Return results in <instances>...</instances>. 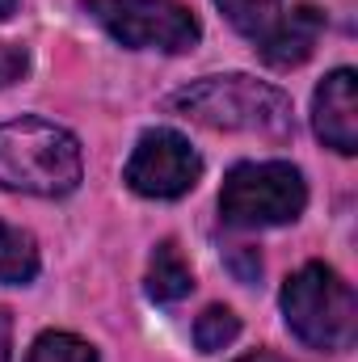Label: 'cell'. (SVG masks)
Wrapping results in <instances>:
<instances>
[{
  "label": "cell",
  "mask_w": 358,
  "mask_h": 362,
  "mask_svg": "<svg viewBox=\"0 0 358 362\" xmlns=\"http://www.w3.org/2000/svg\"><path fill=\"white\" fill-rule=\"evenodd\" d=\"M169 110L211 131H241V135H262V139H287L295 131L287 93L245 72L194 81L169 97Z\"/></svg>",
  "instance_id": "cell-1"
},
{
  "label": "cell",
  "mask_w": 358,
  "mask_h": 362,
  "mask_svg": "<svg viewBox=\"0 0 358 362\" xmlns=\"http://www.w3.org/2000/svg\"><path fill=\"white\" fill-rule=\"evenodd\" d=\"M85 177V156L72 131L47 118L0 122V189L64 198Z\"/></svg>",
  "instance_id": "cell-2"
},
{
  "label": "cell",
  "mask_w": 358,
  "mask_h": 362,
  "mask_svg": "<svg viewBox=\"0 0 358 362\" xmlns=\"http://www.w3.org/2000/svg\"><path fill=\"white\" fill-rule=\"evenodd\" d=\"M282 320L308 350L342 354L358 337L354 286L325 262H308L282 286Z\"/></svg>",
  "instance_id": "cell-3"
},
{
  "label": "cell",
  "mask_w": 358,
  "mask_h": 362,
  "mask_svg": "<svg viewBox=\"0 0 358 362\" xmlns=\"http://www.w3.org/2000/svg\"><path fill=\"white\" fill-rule=\"evenodd\" d=\"M308 206V181L287 160H245L219 189V219L241 232L295 223Z\"/></svg>",
  "instance_id": "cell-4"
},
{
  "label": "cell",
  "mask_w": 358,
  "mask_h": 362,
  "mask_svg": "<svg viewBox=\"0 0 358 362\" xmlns=\"http://www.w3.org/2000/svg\"><path fill=\"white\" fill-rule=\"evenodd\" d=\"M81 8L131 51L181 55L202 38L198 17L181 0H81Z\"/></svg>",
  "instance_id": "cell-5"
},
{
  "label": "cell",
  "mask_w": 358,
  "mask_h": 362,
  "mask_svg": "<svg viewBox=\"0 0 358 362\" xmlns=\"http://www.w3.org/2000/svg\"><path fill=\"white\" fill-rule=\"evenodd\" d=\"M202 177V156L190 148V139L169 131V127H156V131H144L131 160H127V185L139 194V198H181L190 194Z\"/></svg>",
  "instance_id": "cell-6"
},
{
  "label": "cell",
  "mask_w": 358,
  "mask_h": 362,
  "mask_svg": "<svg viewBox=\"0 0 358 362\" xmlns=\"http://www.w3.org/2000/svg\"><path fill=\"white\" fill-rule=\"evenodd\" d=\"M321 34H325V13L316 4H295L278 8V17L253 34V42L270 68H299L312 59Z\"/></svg>",
  "instance_id": "cell-7"
},
{
  "label": "cell",
  "mask_w": 358,
  "mask_h": 362,
  "mask_svg": "<svg viewBox=\"0 0 358 362\" xmlns=\"http://www.w3.org/2000/svg\"><path fill=\"white\" fill-rule=\"evenodd\" d=\"M312 127L325 148L342 156L358 152V76L350 68H337L321 81L312 97Z\"/></svg>",
  "instance_id": "cell-8"
},
{
  "label": "cell",
  "mask_w": 358,
  "mask_h": 362,
  "mask_svg": "<svg viewBox=\"0 0 358 362\" xmlns=\"http://www.w3.org/2000/svg\"><path fill=\"white\" fill-rule=\"evenodd\" d=\"M190 291H194V270L185 266V257L173 240H161L152 253V266H148V295L156 303H178Z\"/></svg>",
  "instance_id": "cell-9"
},
{
  "label": "cell",
  "mask_w": 358,
  "mask_h": 362,
  "mask_svg": "<svg viewBox=\"0 0 358 362\" xmlns=\"http://www.w3.org/2000/svg\"><path fill=\"white\" fill-rule=\"evenodd\" d=\"M34 278H38V245H34V236L13 228V223H0V282L25 286Z\"/></svg>",
  "instance_id": "cell-10"
},
{
  "label": "cell",
  "mask_w": 358,
  "mask_h": 362,
  "mask_svg": "<svg viewBox=\"0 0 358 362\" xmlns=\"http://www.w3.org/2000/svg\"><path fill=\"white\" fill-rule=\"evenodd\" d=\"M236 337H241V316H236L232 308H224V303L207 308V312L194 320V346H198L202 354H219V350H228Z\"/></svg>",
  "instance_id": "cell-11"
},
{
  "label": "cell",
  "mask_w": 358,
  "mask_h": 362,
  "mask_svg": "<svg viewBox=\"0 0 358 362\" xmlns=\"http://www.w3.org/2000/svg\"><path fill=\"white\" fill-rule=\"evenodd\" d=\"M25 362H97V350H93L85 337H76V333H59V329H51V333L34 337V346H30Z\"/></svg>",
  "instance_id": "cell-12"
},
{
  "label": "cell",
  "mask_w": 358,
  "mask_h": 362,
  "mask_svg": "<svg viewBox=\"0 0 358 362\" xmlns=\"http://www.w3.org/2000/svg\"><path fill=\"white\" fill-rule=\"evenodd\" d=\"M278 4H282V0H215V8H219L241 34H249V38L278 17Z\"/></svg>",
  "instance_id": "cell-13"
},
{
  "label": "cell",
  "mask_w": 358,
  "mask_h": 362,
  "mask_svg": "<svg viewBox=\"0 0 358 362\" xmlns=\"http://www.w3.org/2000/svg\"><path fill=\"white\" fill-rule=\"evenodd\" d=\"M25 68H30V55H25V47L0 42V89L17 85V81L25 76Z\"/></svg>",
  "instance_id": "cell-14"
},
{
  "label": "cell",
  "mask_w": 358,
  "mask_h": 362,
  "mask_svg": "<svg viewBox=\"0 0 358 362\" xmlns=\"http://www.w3.org/2000/svg\"><path fill=\"white\" fill-rule=\"evenodd\" d=\"M8 358H13V320L0 308V362H8Z\"/></svg>",
  "instance_id": "cell-15"
},
{
  "label": "cell",
  "mask_w": 358,
  "mask_h": 362,
  "mask_svg": "<svg viewBox=\"0 0 358 362\" xmlns=\"http://www.w3.org/2000/svg\"><path fill=\"white\" fill-rule=\"evenodd\" d=\"M17 4H21V0H0V21H4V17H13V13H17Z\"/></svg>",
  "instance_id": "cell-16"
},
{
  "label": "cell",
  "mask_w": 358,
  "mask_h": 362,
  "mask_svg": "<svg viewBox=\"0 0 358 362\" xmlns=\"http://www.w3.org/2000/svg\"><path fill=\"white\" fill-rule=\"evenodd\" d=\"M236 362H274L270 354H249V358H236Z\"/></svg>",
  "instance_id": "cell-17"
}]
</instances>
